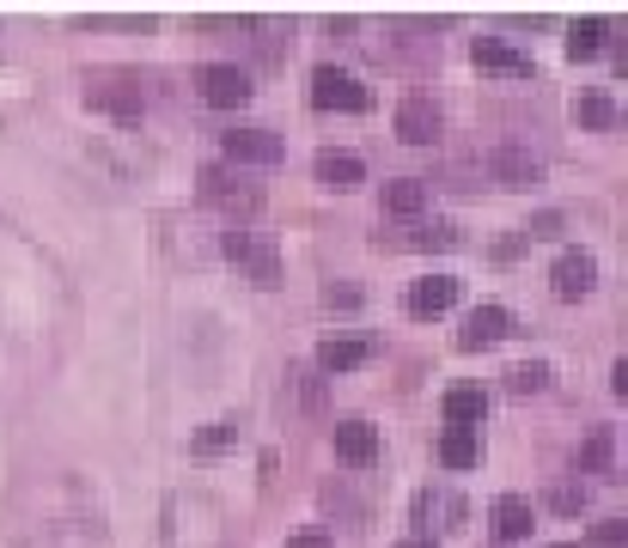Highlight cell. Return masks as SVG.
<instances>
[{"instance_id": "6da1fadb", "label": "cell", "mask_w": 628, "mask_h": 548, "mask_svg": "<svg viewBox=\"0 0 628 548\" xmlns=\"http://www.w3.org/2000/svg\"><path fill=\"white\" fill-rule=\"evenodd\" d=\"M165 524V548H226V506L208 494V487H177L159 512Z\"/></svg>"}, {"instance_id": "7a4b0ae2", "label": "cell", "mask_w": 628, "mask_h": 548, "mask_svg": "<svg viewBox=\"0 0 628 548\" xmlns=\"http://www.w3.org/2000/svg\"><path fill=\"white\" fill-rule=\"evenodd\" d=\"M220 250L250 274V281H257V287H281V250H275V238L250 232V226H232V232H220Z\"/></svg>"}, {"instance_id": "3957f363", "label": "cell", "mask_w": 628, "mask_h": 548, "mask_svg": "<svg viewBox=\"0 0 628 548\" xmlns=\"http://www.w3.org/2000/svg\"><path fill=\"white\" fill-rule=\"evenodd\" d=\"M196 91H202V105H214V110H238V105H250V74L238 62H202L196 67Z\"/></svg>"}, {"instance_id": "277c9868", "label": "cell", "mask_w": 628, "mask_h": 548, "mask_svg": "<svg viewBox=\"0 0 628 548\" xmlns=\"http://www.w3.org/2000/svg\"><path fill=\"white\" fill-rule=\"evenodd\" d=\"M483 171L500 183V189H537V183H543V158H537L531 146H519V141H500V146H488Z\"/></svg>"}, {"instance_id": "5b68a950", "label": "cell", "mask_w": 628, "mask_h": 548, "mask_svg": "<svg viewBox=\"0 0 628 548\" xmlns=\"http://www.w3.org/2000/svg\"><path fill=\"white\" fill-rule=\"evenodd\" d=\"M312 105H317V110H367L372 91L360 86L348 67L324 62V67H312Z\"/></svg>"}, {"instance_id": "8992f818", "label": "cell", "mask_w": 628, "mask_h": 548, "mask_svg": "<svg viewBox=\"0 0 628 548\" xmlns=\"http://www.w3.org/2000/svg\"><path fill=\"white\" fill-rule=\"evenodd\" d=\"M202 201H214V208H226V213H257L262 208V189H257V183H245V177H232L226 165H208V171H202Z\"/></svg>"}, {"instance_id": "52a82bcc", "label": "cell", "mask_w": 628, "mask_h": 548, "mask_svg": "<svg viewBox=\"0 0 628 548\" xmlns=\"http://www.w3.org/2000/svg\"><path fill=\"white\" fill-rule=\"evenodd\" d=\"M220 153L232 158V165H281V158H288V141H281L275 129H232V134H220Z\"/></svg>"}, {"instance_id": "ba28073f", "label": "cell", "mask_w": 628, "mask_h": 548, "mask_svg": "<svg viewBox=\"0 0 628 548\" xmlns=\"http://www.w3.org/2000/svg\"><path fill=\"white\" fill-rule=\"evenodd\" d=\"M550 287H555V299H586L592 287H598V256L592 250H562L555 256V268H550Z\"/></svg>"}, {"instance_id": "9c48e42d", "label": "cell", "mask_w": 628, "mask_h": 548, "mask_svg": "<svg viewBox=\"0 0 628 548\" xmlns=\"http://www.w3.org/2000/svg\"><path fill=\"white\" fill-rule=\"evenodd\" d=\"M329 439H336V457L348 470H372V463H379V427H372V420H336Z\"/></svg>"}, {"instance_id": "30bf717a", "label": "cell", "mask_w": 628, "mask_h": 548, "mask_svg": "<svg viewBox=\"0 0 628 548\" xmlns=\"http://www.w3.org/2000/svg\"><path fill=\"white\" fill-rule=\"evenodd\" d=\"M507 329H512L507 305H476V311L464 317V329H458V348L483 353V348H495V341H507Z\"/></svg>"}, {"instance_id": "8fae6325", "label": "cell", "mask_w": 628, "mask_h": 548, "mask_svg": "<svg viewBox=\"0 0 628 548\" xmlns=\"http://www.w3.org/2000/svg\"><path fill=\"white\" fill-rule=\"evenodd\" d=\"M440 129H445V117H440L433 98H403V105H397V134H403L409 146H433Z\"/></svg>"}, {"instance_id": "7c38bea8", "label": "cell", "mask_w": 628, "mask_h": 548, "mask_svg": "<svg viewBox=\"0 0 628 548\" xmlns=\"http://www.w3.org/2000/svg\"><path fill=\"white\" fill-rule=\"evenodd\" d=\"M458 274H427V281H415V287H409V317H445L452 311V305H458Z\"/></svg>"}, {"instance_id": "4fadbf2b", "label": "cell", "mask_w": 628, "mask_h": 548, "mask_svg": "<svg viewBox=\"0 0 628 548\" xmlns=\"http://www.w3.org/2000/svg\"><path fill=\"white\" fill-rule=\"evenodd\" d=\"M476 67L483 74H500V79H531L537 67H531V55H519L512 43H500V37H476Z\"/></svg>"}, {"instance_id": "5bb4252c", "label": "cell", "mask_w": 628, "mask_h": 548, "mask_svg": "<svg viewBox=\"0 0 628 548\" xmlns=\"http://www.w3.org/2000/svg\"><path fill=\"white\" fill-rule=\"evenodd\" d=\"M488 524H495L500 542H524V536L537 530V506H531L524 494H500L495 512H488Z\"/></svg>"}, {"instance_id": "9a60e30c", "label": "cell", "mask_w": 628, "mask_h": 548, "mask_svg": "<svg viewBox=\"0 0 628 548\" xmlns=\"http://www.w3.org/2000/svg\"><path fill=\"white\" fill-rule=\"evenodd\" d=\"M483 415H488V391H483V384H458V391H445V427L476 432V427H483Z\"/></svg>"}, {"instance_id": "2e32d148", "label": "cell", "mask_w": 628, "mask_h": 548, "mask_svg": "<svg viewBox=\"0 0 628 548\" xmlns=\"http://www.w3.org/2000/svg\"><path fill=\"white\" fill-rule=\"evenodd\" d=\"M372 360V341L367 336H329L317 348V372H354V365Z\"/></svg>"}, {"instance_id": "e0dca14e", "label": "cell", "mask_w": 628, "mask_h": 548, "mask_svg": "<svg viewBox=\"0 0 628 548\" xmlns=\"http://www.w3.org/2000/svg\"><path fill=\"white\" fill-rule=\"evenodd\" d=\"M317 183H329V189H360V183H367V165H360L354 153L324 146V153H317Z\"/></svg>"}, {"instance_id": "ac0fdd59", "label": "cell", "mask_w": 628, "mask_h": 548, "mask_svg": "<svg viewBox=\"0 0 628 548\" xmlns=\"http://www.w3.org/2000/svg\"><path fill=\"white\" fill-rule=\"evenodd\" d=\"M440 463L445 470H476V463H483V439L464 432V427H445L440 432Z\"/></svg>"}, {"instance_id": "d6986e66", "label": "cell", "mask_w": 628, "mask_h": 548, "mask_svg": "<svg viewBox=\"0 0 628 548\" xmlns=\"http://www.w3.org/2000/svg\"><path fill=\"white\" fill-rule=\"evenodd\" d=\"M421 208H427V183H421V177H391V183H385V213L415 220Z\"/></svg>"}, {"instance_id": "ffe728a7", "label": "cell", "mask_w": 628, "mask_h": 548, "mask_svg": "<svg viewBox=\"0 0 628 548\" xmlns=\"http://www.w3.org/2000/svg\"><path fill=\"white\" fill-rule=\"evenodd\" d=\"M397 250H458L464 244V232L452 220H433V226H415V232H403V238H391Z\"/></svg>"}, {"instance_id": "44dd1931", "label": "cell", "mask_w": 628, "mask_h": 548, "mask_svg": "<svg viewBox=\"0 0 628 548\" xmlns=\"http://www.w3.org/2000/svg\"><path fill=\"white\" fill-rule=\"evenodd\" d=\"M86 98H93V105H105V110H117L122 122H134V117H141V105H147L141 86H110V79H105V86H86Z\"/></svg>"}, {"instance_id": "7402d4cb", "label": "cell", "mask_w": 628, "mask_h": 548, "mask_svg": "<svg viewBox=\"0 0 628 548\" xmlns=\"http://www.w3.org/2000/svg\"><path fill=\"white\" fill-rule=\"evenodd\" d=\"M433 518L458 524V518H464V500H458V494H433V487H421V494H415V524H427V530H433Z\"/></svg>"}, {"instance_id": "603a6c76", "label": "cell", "mask_w": 628, "mask_h": 548, "mask_svg": "<svg viewBox=\"0 0 628 548\" xmlns=\"http://www.w3.org/2000/svg\"><path fill=\"white\" fill-rule=\"evenodd\" d=\"M281 403H293V408H324V372H288V391H281Z\"/></svg>"}, {"instance_id": "cb8c5ba5", "label": "cell", "mask_w": 628, "mask_h": 548, "mask_svg": "<svg viewBox=\"0 0 628 548\" xmlns=\"http://www.w3.org/2000/svg\"><path fill=\"white\" fill-rule=\"evenodd\" d=\"M610 451H616V432L610 427H592L586 445H580V475H604V470H610Z\"/></svg>"}, {"instance_id": "d4e9b609", "label": "cell", "mask_w": 628, "mask_h": 548, "mask_svg": "<svg viewBox=\"0 0 628 548\" xmlns=\"http://www.w3.org/2000/svg\"><path fill=\"white\" fill-rule=\"evenodd\" d=\"M574 122H580V129H616V105H610V91H580Z\"/></svg>"}, {"instance_id": "484cf974", "label": "cell", "mask_w": 628, "mask_h": 548, "mask_svg": "<svg viewBox=\"0 0 628 548\" xmlns=\"http://www.w3.org/2000/svg\"><path fill=\"white\" fill-rule=\"evenodd\" d=\"M604 37H610V25H604V19H580V25L567 31V55H574V62H586V55L604 50Z\"/></svg>"}, {"instance_id": "4316f807", "label": "cell", "mask_w": 628, "mask_h": 548, "mask_svg": "<svg viewBox=\"0 0 628 548\" xmlns=\"http://www.w3.org/2000/svg\"><path fill=\"white\" fill-rule=\"evenodd\" d=\"M543 384H550V365H543V360H524V365H512V372H507V391L512 396H537Z\"/></svg>"}, {"instance_id": "83f0119b", "label": "cell", "mask_w": 628, "mask_h": 548, "mask_svg": "<svg viewBox=\"0 0 628 548\" xmlns=\"http://www.w3.org/2000/svg\"><path fill=\"white\" fill-rule=\"evenodd\" d=\"M232 439H238V420H214V427H202L196 439H190V451H196V457H214V451H226Z\"/></svg>"}, {"instance_id": "f1b7e54d", "label": "cell", "mask_w": 628, "mask_h": 548, "mask_svg": "<svg viewBox=\"0 0 628 548\" xmlns=\"http://www.w3.org/2000/svg\"><path fill=\"white\" fill-rule=\"evenodd\" d=\"M592 548H628V518H598L592 524Z\"/></svg>"}, {"instance_id": "f546056e", "label": "cell", "mask_w": 628, "mask_h": 548, "mask_svg": "<svg viewBox=\"0 0 628 548\" xmlns=\"http://www.w3.org/2000/svg\"><path fill=\"white\" fill-rule=\"evenodd\" d=\"M550 506H555V512H586V482H562V487L550 494Z\"/></svg>"}, {"instance_id": "4dcf8cb0", "label": "cell", "mask_w": 628, "mask_h": 548, "mask_svg": "<svg viewBox=\"0 0 628 548\" xmlns=\"http://www.w3.org/2000/svg\"><path fill=\"white\" fill-rule=\"evenodd\" d=\"M288 548H336V536L312 524V530H293V536H288Z\"/></svg>"}, {"instance_id": "1f68e13d", "label": "cell", "mask_w": 628, "mask_h": 548, "mask_svg": "<svg viewBox=\"0 0 628 548\" xmlns=\"http://www.w3.org/2000/svg\"><path fill=\"white\" fill-rule=\"evenodd\" d=\"M324 305H329V311H354V305H360V287H329Z\"/></svg>"}, {"instance_id": "d6a6232c", "label": "cell", "mask_w": 628, "mask_h": 548, "mask_svg": "<svg viewBox=\"0 0 628 548\" xmlns=\"http://www.w3.org/2000/svg\"><path fill=\"white\" fill-rule=\"evenodd\" d=\"M562 232V213H537L531 226H524V238H555Z\"/></svg>"}, {"instance_id": "836d02e7", "label": "cell", "mask_w": 628, "mask_h": 548, "mask_svg": "<svg viewBox=\"0 0 628 548\" xmlns=\"http://www.w3.org/2000/svg\"><path fill=\"white\" fill-rule=\"evenodd\" d=\"M610 391H616V396H628V360H616V365H610Z\"/></svg>"}, {"instance_id": "e575fe53", "label": "cell", "mask_w": 628, "mask_h": 548, "mask_svg": "<svg viewBox=\"0 0 628 548\" xmlns=\"http://www.w3.org/2000/svg\"><path fill=\"white\" fill-rule=\"evenodd\" d=\"M397 548H440V542H433V536H403Z\"/></svg>"}, {"instance_id": "d590c367", "label": "cell", "mask_w": 628, "mask_h": 548, "mask_svg": "<svg viewBox=\"0 0 628 548\" xmlns=\"http://www.w3.org/2000/svg\"><path fill=\"white\" fill-rule=\"evenodd\" d=\"M562 548H574V542H562Z\"/></svg>"}]
</instances>
